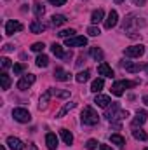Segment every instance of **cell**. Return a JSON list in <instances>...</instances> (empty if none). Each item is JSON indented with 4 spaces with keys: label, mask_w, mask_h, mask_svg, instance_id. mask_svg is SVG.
I'll return each instance as SVG.
<instances>
[{
    "label": "cell",
    "mask_w": 148,
    "mask_h": 150,
    "mask_svg": "<svg viewBox=\"0 0 148 150\" xmlns=\"http://www.w3.org/2000/svg\"><path fill=\"white\" fill-rule=\"evenodd\" d=\"M105 87V80L103 79H96V80H92V84H91V91L92 93H101V89Z\"/></svg>",
    "instance_id": "7402d4cb"
},
{
    "label": "cell",
    "mask_w": 148,
    "mask_h": 150,
    "mask_svg": "<svg viewBox=\"0 0 148 150\" xmlns=\"http://www.w3.org/2000/svg\"><path fill=\"white\" fill-rule=\"evenodd\" d=\"M143 103H145V105L148 107V96H145V98H143Z\"/></svg>",
    "instance_id": "ee69618b"
},
{
    "label": "cell",
    "mask_w": 148,
    "mask_h": 150,
    "mask_svg": "<svg viewBox=\"0 0 148 150\" xmlns=\"http://www.w3.org/2000/svg\"><path fill=\"white\" fill-rule=\"evenodd\" d=\"M99 150H113L110 145H99Z\"/></svg>",
    "instance_id": "b9f144b4"
},
{
    "label": "cell",
    "mask_w": 148,
    "mask_h": 150,
    "mask_svg": "<svg viewBox=\"0 0 148 150\" xmlns=\"http://www.w3.org/2000/svg\"><path fill=\"white\" fill-rule=\"evenodd\" d=\"M94 103L98 105V107H101V108H108L111 103V100L108 96H105V94H98L96 96V100H94Z\"/></svg>",
    "instance_id": "9a60e30c"
},
{
    "label": "cell",
    "mask_w": 148,
    "mask_h": 150,
    "mask_svg": "<svg viewBox=\"0 0 148 150\" xmlns=\"http://www.w3.org/2000/svg\"><path fill=\"white\" fill-rule=\"evenodd\" d=\"M49 4H52V5H56V7H59V5H65L66 4V0H47Z\"/></svg>",
    "instance_id": "f35d334b"
},
{
    "label": "cell",
    "mask_w": 148,
    "mask_h": 150,
    "mask_svg": "<svg viewBox=\"0 0 148 150\" xmlns=\"http://www.w3.org/2000/svg\"><path fill=\"white\" fill-rule=\"evenodd\" d=\"M12 49H14V45H12V44H5V45H4V51H5V52H11Z\"/></svg>",
    "instance_id": "ab89813d"
},
{
    "label": "cell",
    "mask_w": 148,
    "mask_h": 150,
    "mask_svg": "<svg viewBox=\"0 0 148 150\" xmlns=\"http://www.w3.org/2000/svg\"><path fill=\"white\" fill-rule=\"evenodd\" d=\"M51 98H52V89H47V91L40 96L38 108H40V110H45V108H47V105H49V101H51Z\"/></svg>",
    "instance_id": "7c38bea8"
},
{
    "label": "cell",
    "mask_w": 148,
    "mask_h": 150,
    "mask_svg": "<svg viewBox=\"0 0 148 150\" xmlns=\"http://www.w3.org/2000/svg\"><path fill=\"white\" fill-rule=\"evenodd\" d=\"M65 45L66 47H84L87 45V37H70V38H65Z\"/></svg>",
    "instance_id": "8992f818"
},
{
    "label": "cell",
    "mask_w": 148,
    "mask_h": 150,
    "mask_svg": "<svg viewBox=\"0 0 148 150\" xmlns=\"http://www.w3.org/2000/svg\"><path fill=\"white\" fill-rule=\"evenodd\" d=\"M87 33H89L91 37H98V35L101 33V30H99L98 26H89V28H87Z\"/></svg>",
    "instance_id": "d6a6232c"
},
{
    "label": "cell",
    "mask_w": 148,
    "mask_h": 150,
    "mask_svg": "<svg viewBox=\"0 0 148 150\" xmlns=\"http://www.w3.org/2000/svg\"><path fill=\"white\" fill-rule=\"evenodd\" d=\"M45 145L49 150H56L58 149V136L54 133H47L45 134Z\"/></svg>",
    "instance_id": "4fadbf2b"
},
{
    "label": "cell",
    "mask_w": 148,
    "mask_h": 150,
    "mask_svg": "<svg viewBox=\"0 0 148 150\" xmlns=\"http://www.w3.org/2000/svg\"><path fill=\"white\" fill-rule=\"evenodd\" d=\"M75 80H77L78 84H84V82H87V80H89V70L78 72V74H77V77H75Z\"/></svg>",
    "instance_id": "4dcf8cb0"
},
{
    "label": "cell",
    "mask_w": 148,
    "mask_h": 150,
    "mask_svg": "<svg viewBox=\"0 0 148 150\" xmlns=\"http://www.w3.org/2000/svg\"><path fill=\"white\" fill-rule=\"evenodd\" d=\"M35 82V75L33 74H28V75H23L19 80H18V89H21V91H26L32 84Z\"/></svg>",
    "instance_id": "52a82bcc"
},
{
    "label": "cell",
    "mask_w": 148,
    "mask_h": 150,
    "mask_svg": "<svg viewBox=\"0 0 148 150\" xmlns=\"http://www.w3.org/2000/svg\"><path fill=\"white\" fill-rule=\"evenodd\" d=\"M30 30H32V33H42V32H45V25L42 23V21H32V25H30Z\"/></svg>",
    "instance_id": "d6986e66"
},
{
    "label": "cell",
    "mask_w": 148,
    "mask_h": 150,
    "mask_svg": "<svg viewBox=\"0 0 148 150\" xmlns=\"http://www.w3.org/2000/svg\"><path fill=\"white\" fill-rule=\"evenodd\" d=\"M124 54L127 58H141L145 54V45L138 44V45H131V47H125L124 49Z\"/></svg>",
    "instance_id": "5b68a950"
},
{
    "label": "cell",
    "mask_w": 148,
    "mask_h": 150,
    "mask_svg": "<svg viewBox=\"0 0 148 150\" xmlns=\"http://www.w3.org/2000/svg\"><path fill=\"white\" fill-rule=\"evenodd\" d=\"M35 63H37V67H38V68H45V67L49 65V58H47L45 54H40V56H37Z\"/></svg>",
    "instance_id": "83f0119b"
},
{
    "label": "cell",
    "mask_w": 148,
    "mask_h": 150,
    "mask_svg": "<svg viewBox=\"0 0 148 150\" xmlns=\"http://www.w3.org/2000/svg\"><path fill=\"white\" fill-rule=\"evenodd\" d=\"M7 145H9L11 150H23L25 149V143L19 138H16V136H9L7 138Z\"/></svg>",
    "instance_id": "8fae6325"
},
{
    "label": "cell",
    "mask_w": 148,
    "mask_h": 150,
    "mask_svg": "<svg viewBox=\"0 0 148 150\" xmlns=\"http://www.w3.org/2000/svg\"><path fill=\"white\" fill-rule=\"evenodd\" d=\"M75 33H77V32H75L73 28H70V30H61L58 35L61 38H70V37H75Z\"/></svg>",
    "instance_id": "1f68e13d"
},
{
    "label": "cell",
    "mask_w": 148,
    "mask_h": 150,
    "mask_svg": "<svg viewBox=\"0 0 148 150\" xmlns=\"http://www.w3.org/2000/svg\"><path fill=\"white\" fill-rule=\"evenodd\" d=\"M28 150H38V149L35 147V143H30V145H28Z\"/></svg>",
    "instance_id": "7bdbcfd3"
},
{
    "label": "cell",
    "mask_w": 148,
    "mask_h": 150,
    "mask_svg": "<svg viewBox=\"0 0 148 150\" xmlns=\"http://www.w3.org/2000/svg\"><path fill=\"white\" fill-rule=\"evenodd\" d=\"M66 23V18L63 16V14H54L52 18H51V25L52 26H61V25H65Z\"/></svg>",
    "instance_id": "603a6c76"
},
{
    "label": "cell",
    "mask_w": 148,
    "mask_h": 150,
    "mask_svg": "<svg viewBox=\"0 0 148 150\" xmlns=\"http://www.w3.org/2000/svg\"><path fill=\"white\" fill-rule=\"evenodd\" d=\"M89 52H91V56H92L96 61H103V58H105V52H103L99 47H91Z\"/></svg>",
    "instance_id": "d4e9b609"
},
{
    "label": "cell",
    "mask_w": 148,
    "mask_h": 150,
    "mask_svg": "<svg viewBox=\"0 0 148 150\" xmlns=\"http://www.w3.org/2000/svg\"><path fill=\"white\" fill-rule=\"evenodd\" d=\"M23 30V25L19 21H14V19H9L5 23V33L7 35H14L16 32H21Z\"/></svg>",
    "instance_id": "ba28073f"
},
{
    "label": "cell",
    "mask_w": 148,
    "mask_h": 150,
    "mask_svg": "<svg viewBox=\"0 0 148 150\" xmlns=\"http://www.w3.org/2000/svg\"><path fill=\"white\" fill-rule=\"evenodd\" d=\"M122 67H124L129 74H138V72L141 70V65H136V63H132V61H125V63H122Z\"/></svg>",
    "instance_id": "44dd1931"
},
{
    "label": "cell",
    "mask_w": 148,
    "mask_h": 150,
    "mask_svg": "<svg viewBox=\"0 0 148 150\" xmlns=\"http://www.w3.org/2000/svg\"><path fill=\"white\" fill-rule=\"evenodd\" d=\"M54 79L59 80V82H66V80H70V74L63 68H56L54 70Z\"/></svg>",
    "instance_id": "2e32d148"
},
{
    "label": "cell",
    "mask_w": 148,
    "mask_h": 150,
    "mask_svg": "<svg viewBox=\"0 0 148 150\" xmlns=\"http://www.w3.org/2000/svg\"><path fill=\"white\" fill-rule=\"evenodd\" d=\"M145 70H147V74H148V65H145Z\"/></svg>",
    "instance_id": "bcb514c9"
},
{
    "label": "cell",
    "mask_w": 148,
    "mask_h": 150,
    "mask_svg": "<svg viewBox=\"0 0 148 150\" xmlns=\"http://www.w3.org/2000/svg\"><path fill=\"white\" fill-rule=\"evenodd\" d=\"M132 4H134V5H145L147 0H132Z\"/></svg>",
    "instance_id": "60d3db41"
},
{
    "label": "cell",
    "mask_w": 148,
    "mask_h": 150,
    "mask_svg": "<svg viewBox=\"0 0 148 150\" xmlns=\"http://www.w3.org/2000/svg\"><path fill=\"white\" fill-rule=\"evenodd\" d=\"M80 119H82V122H84L85 126H96V124L99 122V115H98V112H96L92 107H84Z\"/></svg>",
    "instance_id": "6da1fadb"
},
{
    "label": "cell",
    "mask_w": 148,
    "mask_h": 150,
    "mask_svg": "<svg viewBox=\"0 0 148 150\" xmlns=\"http://www.w3.org/2000/svg\"><path fill=\"white\" fill-rule=\"evenodd\" d=\"M75 105H77L75 101H70V103H65V105H63V107L59 108V112L56 113V117H58V119L65 117V115H66V113L70 112V110H73V108H75Z\"/></svg>",
    "instance_id": "e0dca14e"
},
{
    "label": "cell",
    "mask_w": 148,
    "mask_h": 150,
    "mask_svg": "<svg viewBox=\"0 0 148 150\" xmlns=\"http://www.w3.org/2000/svg\"><path fill=\"white\" fill-rule=\"evenodd\" d=\"M98 145H99V143H98L96 140H89V142L85 143V149H87V150H94Z\"/></svg>",
    "instance_id": "8d00e7d4"
},
{
    "label": "cell",
    "mask_w": 148,
    "mask_h": 150,
    "mask_svg": "<svg viewBox=\"0 0 148 150\" xmlns=\"http://www.w3.org/2000/svg\"><path fill=\"white\" fill-rule=\"evenodd\" d=\"M98 74L103 75V77H113V70H111V67L108 65V63H99V67H98Z\"/></svg>",
    "instance_id": "5bb4252c"
},
{
    "label": "cell",
    "mask_w": 148,
    "mask_h": 150,
    "mask_svg": "<svg viewBox=\"0 0 148 150\" xmlns=\"http://www.w3.org/2000/svg\"><path fill=\"white\" fill-rule=\"evenodd\" d=\"M45 49V45H44V42H35L33 45H32V51L33 52H42Z\"/></svg>",
    "instance_id": "836d02e7"
},
{
    "label": "cell",
    "mask_w": 148,
    "mask_h": 150,
    "mask_svg": "<svg viewBox=\"0 0 148 150\" xmlns=\"http://www.w3.org/2000/svg\"><path fill=\"white\" fill-rule=\"evenodd\" d=\"M117 23H118V12L117 11H110L108 12V18L105 19V28L106 30H111Z\"/></svg>",
    "instance_id": "9c48e42d"
},
{
    "label": "cell",
    "mask_w": 148,
    "mask_h": 150,
    "mask_svg": "<svg viewBox=\"0 0 148 150\" xmlns=\"http://www.w3.org/2000/svg\"><path fill=\"white\" fill-rule=\"evenodd\" d=\"M0 150H5V147H4V145H2V147H0Z\"/></svg>",
    "instance_id": "7dc6e473"
},
{
    "label": "cell",
    "mask_w": 148,
    "mask_h": 150,
    "mask_svg": "<svg viewBox=\"0 0 148 150\" xmlns=\"http://www.w3.org/2000/svg\"><path fill=\"white\" fill-rule=\"evenodd\" d=\"M33 12H35V16H37V18H42V16H44V12H45V7H44L40 2H33Z\"/></svg>",
    "instance_id": "f546056e"
},
{
    "label": "cell",
    "mask_w": 148,
    "mask_h": 150,
    "mask_svg": "<svg viewBox=\"0 0 148 150\" xmlns=\"http://www.w3.org/2000/svg\"><path fill=\"white\" fill-rule=\"evenodd\" d=\"M132 86H136V82H132V80H117V82L111 84V94L122 96L124 94V89L132 87Z\"/></svg>",
    "instance_id": "3957f363"
},
{
    "label": "cell",
    "mask_w": 148,
    "mask_h": 150,
    "mask_svg": "<svg viewBox=\"0 0 148 150\" xmlns=\"http://www.w3.org/2000/svg\"><path fill=\"white\" fill-rule=\"evenodd\" d=\"M0 61H2V68H4V70H7V68H11V67H12V63H11V59H9V58H2Z\"/></svg>",
    "instance_id": "74e56055"
},
{
    "label": "cell",
    "mask_w": 148,
    "mask_h": 150,
    "mask_svg": "<svg viewBox=\"0 0 148 150\" xmlns=\"http://www.w3.org/2000/svg\"><path fill=\"white\" fill-rule=\"evenodd\" d=\"M132 136H134L136 140H140V142H148V134L143 131V129L134 127V129H132Z\"/></svg>",
    "instance_id": "cb8c5ba5"
},
{
    "label": "cell",
    "mask_w": 148,
    "mask_h": 150,
    "mask_svg": "<svg viewBox=\"0 0 148 150\" xmlns=\"http://www.w3.org/2000/svg\"><path fill=\"white\" fill-rule=\"evenodd\" d=\"M52 96H59V98H68V96H70V91H56V89H52Z\"/></svg>",
    "instance_id": "e575fe53"
},
{
    "label": "cell",
    "mask_w": 148,
    "mask_h": 150,
    "mask_svg": "<svg viewBox=\"0 0 148 150\" xmlns=\"http://www.w3.org/2000/svg\"><path fill=\"white\" fill-rule=\"evenodd\" d=\"M103 18H105V11H103V9H96V11L91 14V21H92L94 25L101 23V21H103Z\"/></svg>",
    "instance_id": "ffe728a7"
},
{
    "label": "cell",
    "mask_w": 148,
    "mask_h": 150,
    "mask_svg": "<svg viewBox=\"0 0 148 150\" xmlns=\"http://www.w3.org/2000/svg\"><path fill=\"white\" fill-rule=\"evenodd\" d=\"M0 82H2V89H4V91H7V89L11 87V77L5 74V72L0 74Z\"/></svg>",
    "instance_id": "484cf974"
},
{
    "label": "cell",
    "mask_w": 148,
    "mask_h": 150,
    "mask_svg": "<svg viewBox=\"0 0 148 150\" xmlns=\"http://www.w3.org/2000/svg\"><path fill=\"white\" fill-rule=\"evenodd\" d=\"M125 117H129V112H127V110H120L117 103H113L111 108L106 112V119H108L110 122H113V120H122V119H125Z\"/></svg>",
    "instance_id": "7a4b0ae2"
},
{
    "label": "cell",
    "mask_w": 148,
    "mask_h": 150,
    "mask_svg": "<svg viewBox=\"0 0 148 150\" xmlns=\"http://www.w3.org/2000/svg\"><path fill=\"white\" fill-rule=\"evenodd\" d=\"M12 70H14V74H16V75H21V74H23V70H25V65L16 63V65H12Z\"/></svg>",
    "instance_id": "d590c367"
},
{
    "label": "cell",
    "mask_w": 148,
    "mask_h": 150,
    "mask_svg": "<svg viewBox=\"0 0 148 150\" xmlns=\"http://www.w3.org/2000/svg\"><path fill=\"white\" fill-rule=\"evenodd\" d=\"M110 140H111V143H115V145H118V147H124V145H125V138L120 136V134H117V133L111 134Z\"/></svg>",
    "instance_id": "f1b7e54d"
},
{
    "label": "cell",
    "mask_w": 148,
    "mask_h": 150,
    "mask_svg": "<svg viewBox=\"0 0 148 150\" xmlns=\"http://www.w3.org/2000/svg\"><path fill=\"white\" fill-rule=\"evenodd\" d=\"M59 136H61V140L65 142V145H72L73 143V134L68 131V129H59Z\"/></svg>",
    "instance_id": "ac0fdd59"
},
{
    "label": "cell",
    "mask_w": 148,
    "mask_h": 150,
    "mask_svg": "<svg viewBox=\"0 0 148 150\" xmlns=\"http://www.w3.org/2000/svg\"><path fill=\"white\" fill-rule=\"evenodd\" d=\"M145 150H148V147H147V149H145Z\"/></svg>",
    "instance_id": "c3c4849f"
},
{
    "label": "cell",
    "mask_w": 148,
    "mask_h": 150,
    "mask_svg": "<svg viewBox=\"0 0 148 150\" xmlns=\"http://www.w3.org/2000/svg\"><path fill=\"white\" fill-rule=\"evenodd\" d=\"M51 51H52V54H54V56H58V58H65V51H63V47H61L59 44H56V42H54V44L51 45Z\"/></svg>",
    "instance_id": "4316f807"
},
{
    "label": "cell",
    "mask_w": 148,
    "mask_h": 150,
    "mask_svg": "<svg viewBox=\"0 0 148 150\" xmlns=\"http://www.w3.org/2000/svg\"><path fill=\"white\" fill-rule=\"evenodd\" d=\"M122 2H124V0H115V4H122Z\"/></svg>",
    "instance_id": "f6af8a7d"
},
{
    "label": "cell",
    "mask_w": 148,
    "mask_h": 150,
    "mask_svg": "<svg viewBox=\"0 0 148 150\" xmlns=\"http://www.w3.org/2000/svg\"><path fill=\"white\" fill-rule=\"evenodd\" d=\"M12 117H14V120L21 122V124H26V122L32 120V115H30V112L26 108H14L12 110Z\"/></svg>",
    "instance_id": "277c9868"
},
{
    "label": "cell",
    "mask_w": 148,
    "mask_h": 150,
    "mask_svg": "<svg viewBox=\"0 0 148 150\" xmlns=\"http://www.w3.org/2000/svg\"><path fill=\"white\" fill-rule=\"evenodd\" d=\"M147 112L145 110H138L136 115H134V119H132V127H138V126H143L145 122H147Z\"/></svg>",
    "instance_id": "30bf717a"
}]
</instances>
